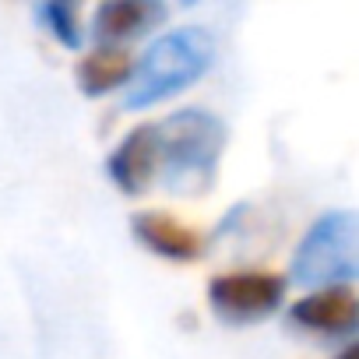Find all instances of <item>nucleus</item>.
<instances>
[{
  "instance_id": "1",
  "label": "nucleus",
  "mask_w": 359,
  "mask_h": 359,
  "mask_svg": "<svg viewBox=\"0 0 359 359\" xmlns=\"http://www.w3.org/2000/svg\"><path fill=\"white\" fill-rule=\"evenodd\" d=\"M226 123L208 109H180L155 123L158 180L176 198H201L215 187L226 151Z\"/></svg>"
},
{
  "instance_id": "2",
  "label": "nucleus",
  "mask_w": 359,
  "mask_h": 359,
  "mask_svg": "<svg viewBox=\"0 0 359 359\" xmlns=\"http://www.w3.org/2000/svg\"><path fill=\"white\" fill-rule=\"evenodd\" d=\"M215 64V36L205 25H187L158 36L141 60H134V74L123 92V109L158 106L194 81H201Z\"/></svg>"
},
{
  "instance_id": "3",
  "label": "nucleus",
  "mask_w": 359,
  "mask_h": 359,
  "mask_svg": "<svg viewBox=\"0 0 359 359\" xmlns=\"http://www.w3.org/2000/svg\"><path fill=\"white\" fill-rule=\"evenodd\" d=\"M359 275V219L348 208L324 212L296 243L289 278L310 292L352 285Z\"/></svg>"
},
{
  "instance_id": "4",
  "label": "nucleus",
  "mask_w": 359,
  "mask_h": 359,
  "mask_svg": "<svg viewBox=\"0 0 359 359\" xmlns=\"http://www.w3.org/2000/svg\"><path fill=\"white\" fill-rule=\"evenodd\" d=\"M285 289L289 282L275 271H229L208 282V306L215 320L229 327H250L282 310Z\"/></svg>"
},
{
  "instance_id": "5",
  "label": "nucleus",
  "mask_w": 359,
  "mask_h": 359,
  "mask_svg": "<svg viewBox=\"0 0 359 359\" xmlns=\"http://www.w3.org/2000/svg\"><path fill=\"white\" fill-rule=\"evenodd\" d=\"M289 320L303 331L324 334V338H345L355 341L359 331V299L352 285H334V289H317L306 292L299 303H292Z\"/></svg>"
},
{
  "instance_id": "6",
  "label": "nucleus",
  "mask_w": 359,
  "mask_h": 359,
  "mask_svg": "<svg viewBox=\"0 0 359 359\" xmlns=\"http://www.w3.org/2000/svg\"><path fill=\"white\" fill-rule=\"evenodd\" d=\"M106 176L113 187L127 198L144 194L158 180V144H155V123H137L123 134V141L106 158Z\"/></svg>"
},
{
  "instance_id": "7",
  "label": "nucleus",
  "mask_w": 359,
  "mask_h": 359,
  "mask_svg": "<svg viewBox=\"0 0 359 359\" xmlns=\"http://www.w3.org/2000/svg\"><path fill=\"white\" fill-rule=\"evenodd\" d=\"M165 4L155 0H106L92 15V39L99 46H120L123 39H137L165 22Z\"/></svg>"
},
{
  "instance_id": "8",
  "label": "nucleus",
  "mask_w": 359,
  "mask_h": 359,
  "mask_svg": "<svg viewBox=\"0 0 359 359\" xmlns=\"http://www.w3.org/2000/svg\"><path fill=\"white\" fill-rule=\"evenodd\" d=\"M130 233L155 257L180 261V264H184V261H198L201 250H205V240L194 229H187L184 222H176L165 212H137L130 219Z\"/></svg>"
},
{
  "instance_id": "9",
  "label": "nucleus",
  "mask_w": 359,
  "mask_h": 359,
  "mask_svg": "<svg viewBox=\"0 0 359 359\" xmlns=\"http://www.w3.org/2000/svg\"><path fill=\"white\" fill-rule=\"evenodd\" d=\"M130 74H134V53L123 50V46H95L74 67L78 88L88 99H102V95L116 92V88H127Z\"/></svg>"
},
{
  "instance_id": "10",
  "label": "nucleus",
  "mask_w": 359,
  "mask_h": 359,
  "mask_svg": "<svg viewBox=\"0 0 359 359\" xmlns=\"http://www.w3.org/2000/svg\"><path fill=\"white\" fill-rule=\"evenodd\" d=\"M36 22L46 36H53L64 50H81L85 43V32H81V15H78V4L71 0H43L36 4Z\"/></svg>"
},
{
  "instance_id": "11",
  "label": "nucleus",
  "mask_w": 359,
  "mask_h": 359,
  "mask_svg": "<svg viewBox=\"0 0 359 359\" xmlns=\"http://www.w3.org/2000/svg\"><path fill=\"white\" fill-rule=\"evenodd\" d=\"M334 359H359V345H355V341H345V348H341Z\"/></svg>"
}]
</instances>
